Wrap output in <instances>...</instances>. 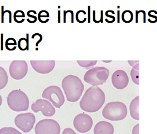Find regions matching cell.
<instances>
[{
    "mask_svg": "<svg viewBox=\"0 0 157 134\" xmlns=\"http://www.w3.org/2000/svg\"><path fill=\"white\" fill-rule=\"evenodd\" d=\"M105 100V94L97 86L89 87L82 96L79 102L82 110L88 113H95L100 110Z\"/></svg>",
    "mask_w": 157,
    "mask_h": 134,
    "instance_id": "obj_1",
    "label": "cell"
},
{
    "mask_svg": "<svg viewBox=\"0 0 157 134\" xmlns=\"http://www.w3.org/2000/svg\"><path fill=\"white\" fill-rule=\"evenodd\" d=\"M31 109L35 113L41 111L44 117L53 116L56 113L55 108L52 104L46 99H38L32 104Z\"/></svg>",
    "mask_w": 157,
    "mask_h": 134,
    "instance_id": "obj_11",
    "label": "cell"
},
{
    "mask_svg": "<svg viewBox=\"0 0 157 134\" xmlns=\"http://www.w3.org/2000/svg\"><path fill=\"white\" fill-rule=\"evenodd\" d=\"M77 63L79 66L89 69L97 64V61H77Z\"/></svg>",
    "mask_w": 157,
    "mask_h": 134,
    "instance_id": "obj_19",
    "label": "cell"
},
{
    "mask_svg": "<svg viewBox=\"0 0 157 134\" xmlns=\"http://www.w3.org/2000/svg\"><path fill=\"white\" fill-rule=\"evenodd\" d=\"M33 69L40 74H48L51 72L55 67V61H31Z\"/></svg>",
    "mask_w": 157,
    "mask_h": 134,
    "instance_id": "obj_13",
    "label": "cell"
},
{
    "mask_svg": "<svg viewBox=\"0 0 157 134\" xmlns=\"http://www.w3.org/2000/svg\"><path fill=\"white\" fill-rule=\"evenodd\" d=\"M9 108L15 111H24L29 109V99L26 94L21 90L10 92L7 98Z\"/></svg>",
    "mask_w": 157,
    "mask_h": 134,
    "instance_id": "obj_4",
    "label": "cell"
},
{
    "mask_svg": "<svg viewBox=\"0 0 157 134\" xmlns=\"http://www.w3.org/2000/svg\"><path fill=\"white\" fill-rule=\"evenodd\" d=\"M105 16H106V17L111 18H112V20H115V17L113 16H111V15H109V14H108V11L107 12H105Z\"/></svg>",
    "mask_w": 157,
    "mask_h": 134,
    "instance_id": "obj_31",
    "label": "cell"
},
{
    "mask_svg": "<svg viewBox=\"0 0 157 134\" xmlns=\"http://www.w3.org/2000/svg\"><path fill=\"white\" fill-rule=\"evenodd\" d=\"M86 15H87V13H86V12H85L84 11H83L82 14V15H81V16L79 15V13L78 12H77L76 15V20H77L78 23L81 24V17H82L83 19H86V18H84L83 17H84V16Z\"/></svg>",
    "mask_w": 157,
    "mask_h": 134,
    "instance_id": "obj_25",
    "label": "cell"
},
{
    "mask_svg": "<svg viewBox=\"0 0 157 134\" xmlns=\"http://www.w3.org/2000/svg\"><path fill=\"white\" fill-rule=\"evenodd\" d=\"M62 87L70 102H76L80 99L84 91V85L77 76L69 75L64 77L62 82Z\"/></svg>",
    "mask_w": 157,
    "mask_h": 134,
    "instance_id": "obj_2",
    "label": "cell"
},
{
    "mask_svg": "<svg viewBox=\"0 0 157 134\" xmlns=\"http://www.w3.org/2000/svg\"><path fill=\"white\" fill-rule=\"evenodd\" d=\"M140 96L136 97L131 102L129 106L130 114L132 117L134 119L140 120Z\"/></svg>",
    "mask_w": 157,
    "mask_h": 134,
    "instance_id": "obj_15",
    "label": "cell"
},
{
    "mask_svg": "<svg viewBox=\"0 0 157 134\" xmlns=\"http://www.w3.org/2000/svg\"><path fill=\"white\" fill-rule=\"evenodd\" d=\"M42 98L48 100L56 108H60L65 101L64 96L61 88L52 85L46 88L42 93Z\"/></svg>",
    "mask_w": 157,
    "mask_h": 134,
    "instance_id": "obj_6",
    "label": "cell"
},
{
    "mask_svg": "<svg viewBox=\"0 0 157 134\" xmlns=\"http://www.w3.org/2000/svg\"><path fill=\"white\" fill-rule=\"evenodd\" d=\"M25 17V13L21 10H17L14 13L13 15V19L16 23L21 24L24 22Z\"/></svg>",
    "mask_w": 157,
    "mask_h": 134,
    "instance_id": "obj_21",
    "label": "cell"
},
{
    "mask_svg": "<svg viewBox=\"0 0 157 134\" xmlns=\"http://www.w3.org/2000/svg\"><path fill=\"white\" fill-rule=\"evenodd\" d=\"M62 134H77L73 129L71 128H66L64 129Z\"/></svg>",
    "mask_w": 157,
    "mask_h": 134,
    "instance_id": "obj_26",
    "label": "cell"
},
{
    "mask_svg": "<svg viewBox=\"0 0 157 134\" xmlns=\"http://www.w3.org/2000/svg\"><path fill=\"white\" fill-rule=\"evenodd\" d=\"M0 134H22L16 128L11 127L3 128L0 129Z\"/></svg>",
    "mask_w": 157,
    "mask_h": 134,
    "instance_id": "obj_23",
    "label": "cell"
},
{
    "mask_svg": "<svg viewBox=\"0 0 157 134\" xmlns=\"http://www.w3.org/2000/svg\"><path fill=\"white\" fill-rule=\"evenodd\" d=\"M60 131L59 124L53 119L42 120L35 128L36 134H60Z\"/></svg>",
    "mask_w": 157,
    "mask_h": 134,
    "instance_id": "obj_7",
    "label": "cell"
},
{
    "mask_svg": "<svg viewBox=\"0 0 157 134\" xmlns=\"http://www.w3.org/2000/svg\"><path fill=\"white\" fill-rule=\"evenodd\" d=\"M75 128L81 133H86L90 130L93 125V120L87 114L77 115L73 120Z\"/></svg>",
    "mask_w": 157,
    "mask_h": 134,
    "instance_id": "obj_10",
    "label": "cell"
},
{
    "mask_svg": "<svg viewBox=\"0 0 157 134\" xmlns=\"http://www.w3.org/2000/svg\"><path fill=\"white\" fill-rule=\"evenodd\" d=\"M36 122L34 114L31 113L18 114L15 119V125L23 132H29Z\"/></svg>",
    "mask_w": 157,
    "mask_h": 134,
    "instance_id": "obj_8",
    "label": "cell"
},
{
    "mask_svg": "<svg viewBox=\"0 0 157 134\" xmlns=\"http://www.w3.org/2000/svg\"><path fill=\"white\" fill-rule=\"evenodd\" d=\"M157 13H155V14H153L152 13V10L151 11H149L148 12V16L149 17H153L154 19H155V20H157Z\"/></svg>",
    "mask_w": 157,
    "mask_h": 134,
    "instance_id": "obj_29",
    "label": "cell"
},
{
    "mask_svg": "<svg viewBox=\"0 0 157 134\" xmlns=\"http://www.w3.org/2000/svg\"><path fill=\"white\" fill-rule=\"evenodd\" d=\"M109 71L104 67H97L90 69L84 74V80L92 86L102 85L106 82Z\"/></svg>",
    "mask_w": 157,
    "mask_h": 134,
    "instance_id": "obj_5",
    "label": "cell"
},
{
    "mask_svg": "<svg viewBox=\"0 0 157 134\" xmlns=\"http://www.w3.org/2000/svg\"><path fill=\"white\" fill-rule=\"evenodd\" d=\"M27 16L29 17L32 18L33 19V20L35 21V22L37 21V18L36 17V16H34V15H32L31 14H30L29 12H27Z\"/></svg>",
    "mask_w": 157,
    "mask_h": 134,
    "instance_id": "obj_30",
    "label": "cell"
},
{
    "mask_svg": "<svg viewBox=\"0 0 157 134\" xmlns=\"http://www.w3.org/2000/svg\"><path fill=\"white\" fill-rule=\"evenodd\" d=\"M10 74L12 78L21 80L26 76L28 72V65L25 61H13L9 68Z\"/></svg>",
    "mask_w": 157,
    "mask_h": 134,
    "instance_id": "obj_9",
    "label": "cell"
},
{
    "mask_svg": "<svg viewBox=\"0 0 157 134\" xmlns=\"http://www.w3.org/2000/svg\"><path fill=\"white\" fill-rule=\"evenodd\" d=\"M132 80L136 84L140 85V63L136 64L131 70Z\"/></svg>",
    "mask_w": 157,
    "mask_h": 134,
    "instance_id": "obj_16",
    "label": "cell"
},
{
    "mask_svg": "<svg viewBox=\"0 0 157 134\" xmlns=\"http://www.w3.org/2000/svg\"><path fill=\"white\" fill-rule=\"evenodd\" d=\"M8 76L6 70L0 67V90L6 87L8 83Z\"/></svg>",
    "mask_w": 157,
    "mask_h": 134,
    "instance_id": "obj_17",
    "label": "cell"
},
{
    "mask_svg": "<svg viewBox=\"0 0 157 134\" xmlns=\"http://www.w3.org/2000/svg\"><path fill=\"white\" fill-rule=\"evenodd\" d=\"M48 18L50 17V14L46 10H44V14H43V11H41L38 13V19L39 21L41 20L42 18Z\"/></svg>",
    "mask_w": 157,
    "mask_h": 134,
    "instance_id": "obj_24",
    "label": "cell"
},
{
    "mask_svg": "<svg viewBox=\"0 0 157 134\" xmlns=\"http://www.w3.org/2000/svg\"><path fill=\"white\" fill-rule=\"evenodd\" d=\"M103 61L105 63H111L112 61Z\"/></svg>",
    "mask_w": 157,
    "mask_h": 134,
    "instance_id": "obj_33",
    "label": "cell"
},
{
    "mask_svg": "<svg viewBox=\"0 0 157 134\" xmlns=\"http://www.w3.org/2000/svg\"><path fill=\"white\" fill-rule=\"evenodd\" d=\"M114 127L110 122L102 121L96 124L94 128V134H113Z\"/></svg>",
    "mask_w": 157,
    "mask_h": 134,
    "instance_id": "obj_14",
    "label": "cell"
},
{
    "mask_svg": "<svg viewBox=\"0 0 157 134\" xmlns=\"http://www.w3.org/2000/svg\"><path fill=\"white\" fill-rule=\"evenodd\" d=\"M128 64H129L132 67H134L136 64H138L140 63L139 61H128Z\"/></svg>",
    "mask_w": 157,
    "mask_h": 134,
    "instance_id": "obj_28",
    "label": "cell"
},
{
    "mask_svg": "<svg viewBox=\"0 0 157 134\" xmlns=\"http://www.w3.org/2000/svg\"><path fill=\"white\" fill-rule=\"evenodd\" d=\"M132 134H140V124H138L133 128Z\"/></svg>",
    "mask_w": 157,
    "mask_h": 134,
    "instance_id": "obj_27",
    "label": "cell"
},
{
    "mask_svg": "<svg viewBox=\"0 0 157 134\" xmlns=\"http://www.w3.org/2000/svg\"><path fill=\"white\" fill-rule=\"evenodd\" d=\"M129 81V77L124 70H116L112 76V84L118 90H122L127 87Z\"/></svg>",
    "mask_w": 157,
    "mask_h": 134,
    "instance_id": "obj_12",
    "label": "cell"
},
{
    "mask_svg": "<svg viewBox=\"0 0 157 134\" xmlns=\"http://www.w3.org/2000/svg\"><path fill=\"white\" fill-rule=\"evenodd\" d=\"M18 47L21 50H29V40L25 38H20L18 42Z\"/></svg>",
    "mask_w": 157,
    "mask_h": 134,
    "instance_id": "obj_22",
    "label": "cell"
},
{
    "mask_svg": "<svg viewBox=\"0 0 157 134\" xmlns=\"http://www.w3.org/2000/svg\"><path fill=\"white\" fill-rule=\"evenodd\" d=\"M17 42L13 38H9L6 39L5 42V47L9 50H14L16 48Z\"/></svg>",
    "mask_w": 157,
    "mask_h": 134,
    "instance_id": "obj_20",
    "label": "cell"
},
{
    "mask_svg": "<svg viewBox=\"0 0 157 134\" xmlns=\"http://www.w3.org/2000/svg\"><path fill=\"white\" fill-rule=\"evenodd\" d=\"M127 115L126 105L120 102H113L108 103L102 111V115L106 119L111 121H120Z\"/></svg>",
    "mask_w": 157,
    "mask_h": 134,
    "instance_id": "obj_3",
    "label": "cell"
},
{
    "mask_svg": "<svg viewBox=\"0 0 157 134\" xmlns=\"http://www.w3.org/2000/svg\"><path fill=\"white\" fill-rule=\"evenodd\" d=\"M122 19L125 24H129L133 20V13L129 10H125L122 14Z\"/></svg>",
    "mask_w": 157,
    "mask_h": 134,
    "instance_id": "obj_18",
    "label": "cell"
},
{
    "mask_svg": "<svg viewBox=\"0 0 157 134\" xmlns=\"http://www.w3.org/2000/svg\"><path fill=\"white\" fill-rule=\"evenodd\" d=\"M2 97H1V95H0V106H1V105L2 104Z\"/></svg>",
    "mask_w": 157,
    "mask_h": 134,
    "instance_id": "obj_32",
    "label": "cell"
}]
</instances>
